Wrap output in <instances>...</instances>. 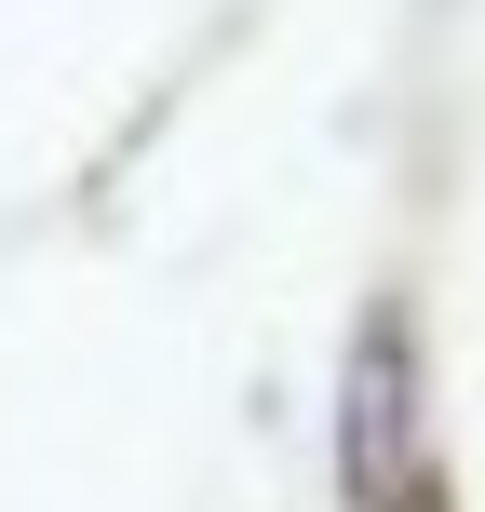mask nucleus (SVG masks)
<instances>
[{"label":"nucleus","instance_id":"nucleus-1","mask_svg":"<svg viewBox=\"0 0 485 512\" xmlns=\"http://www.w3.org/2000/svg\"><path fill=\"white\" fill-rule=\"evenodd\" d=\"M418 364H405V324H364L351 351V512H445V472L418 445Z\"/></svg>","mask_w":485,"mask_h":512}]
</instances>
